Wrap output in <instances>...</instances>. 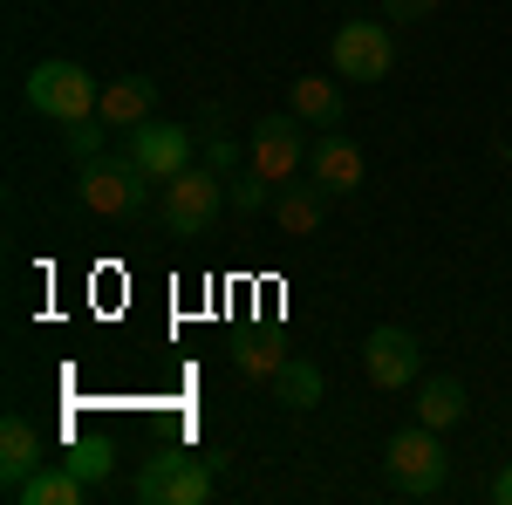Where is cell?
I'll return each mask as SVG.
<instances>
[{"label": "cell", "mask_w": 512, "mask_h": 505, "mask_svg": "<svg viewBox=\"0 0 512 505\" xmlns=\"http://www.w3.org/2000/svg\"><path fill=\"white\" fill-rule=\"evenodd\" d=\"M151 185H158V178H151L130 151H103V157L82 164L76 205H82V212H96V219H137V212L151 205Z\"/></svg>", "instance_id": "obj_1"}, {"label": "cell", "mask_w": 512, "mask_h": 505, "mask_svg": "<svg viewBox=\"0 0 512 505\" xmlns=\"http://www.w3.org/2000/svg\"><path fill=\"white\" fill-rule=\"evenodd\" d=\"M219 205H226V178H219L212 164H185L178 178L158 185V226L171 239H198L219 219Z\"/></svg>", "instance_id": "obj_2"}, {"label": "cell", "mask_w": 512, "mask_h": 505, "mask_svg": "<svg viewBox=\"0 0 512 505\" xmlns=\"http://www.w3.org/2000/svg\"><path fill=\"white\" fill-rule=\"evenodd\" d=\"M383 471H390V492H403V499H431V492H444L451 458H444V444H437L431 424H410V430H396L390 444H383Z\"/></svg>", "instance_id": "obj_3"}, {"label": "cell", "mask_w": 512, "mask_h": 505, "mask_svg": "<svg viewBox=\"0 0 512 505\" xmlns=\"http://www.w3.org/2000/svg\"><path fill=\"white\" fill-rule=\"evenodd\" d=\"M28 103L69 130V123L96 117L103 89H96V76H89L82 62H35V69H28Z\"/></svg>", "instance_id": "obj_4"}, {"label": "cell", "mask_w": 512, "mask_h": 505, "mask_svg": "<svg viewBox=\"0 0 512 505\" xmlns=\"http://www.w3.org/2000/svg\"><path fill=\"white\" fill-rule=\"evenodd\" d=\"M144 505H205L212 499V458H185V451H158L130 485Z\"/></svg>", "instance_id": "obj_5"}, {"label": "cell", "mask_w": 512, "mask_h": 505, "mask_svg": "<svg viewBox=\"0 0 512 505\" xmlns=\"http://www.w3.org/2000/svg\"><path fill=\"white\" fill-rule=\"evenodd\" d=\"M246 164H253L260 178L287 185V178H294V171L308 164V123L294 117V110H280V117H260L253 144H246Z\"/></svg>", "instance_id": "obj_6"}, {"label": "cell", "mask_w": 512, "mask_h": 505, "mask_svg": "<svg viewBox=\"0 0 512 505\" xmlns=\"http://www.w3.org/2000/svg\"><path fill=\"white\" fill-rule=\"evenodd\" d=\"M328 55H335V76H349V82H383L396 69V41L383 21H342Z\"/></svg>", "instance_id": "obj_7"}, {"label": "cell", "mask_w": 512, "mask_h": 505, "mask_svg": "<svg viewBox=\"0 0 512 505\" xmlns=\"http://www.w3.org/2000/svg\"><path fill=\"white\" fill-rule=\"evenodd\" d=\"M308 178H315L328 198H349L369 185V157L355 151V137H342V130H321L315 144H308Z\"/></svg>", "instance_id": "obj_8"}, {"label": "cell", "mask_w": 512, "mask_h": 505, "mask_svg": "<svg viewBox=\"0 0 512 505\" xmlns=\"http://www.w3.org/2000/svg\"><path fill=\"white\" fill-rule=\"evenodd\" d=\"M362 369H369V383H376V389H410V383H417V369H424V349H417L410 328H369V342H362Z\"/></svg>", "instance_id": "obj_9"}, {"label": "cell", "mask_w": 512, "mask_h": 505, "mask_svg": "<svg viewBox=\"0 0 512 505\" xmlns=\"http://www.w3.org/2000/svg\"><path fill=\"white\" fill-rule=\"evenodd\" d=\"M130 157L164 185V178H178V171L192 164V130H185V123H164V117L137 123V130H130Z\"/></svg>", "instance_id": "obj_10"}, {"label": "cell", "mask_w": 512, "mask_h": 505, "mask_svg": "<svg viewBox=\"0 0 512 505\" xmlns=\"http://www.w3.org/2000/svg\"><path fill=\"white\" fill-rule=\"evenodd\" d=\"M96 117L110 123V130H137V123H151V117H158V82H151V76H117L110 89H103Z\"/></svg>", "instance_id": "obj_11"}, {"label": "cell", "mask_w": 512, "mask_h": 505, "mask_svg": "<svg viewBox=\"0 0 512 505\" xmlns=\"http://www.w3.org/2000/svg\"><path fill=\"white\" fill-rule=\"evenodd\" d=\"M41 471V430L21 417V410H7V424H0V485L14 492V485H28Z\"/></svg>", "instance_id": "obj_12"}, {"label": "cell", "mask_w": 512, "mask_h": 505, "mask_svg": "<svg viewBox=\"0 0 512 505\" xmlns=\"http://www.w3.org/2000/svg\"><path fill=\"white\" fill-rule=\"evenodd\" d=\"M321 219H328V192H321L315 178H308V185H280L274 192V226L287 239H315Z\"/></svg>", "instance_id": "obj_13"}, {"label": "cell", "mask_w": 512, "mask_h": 505, "mask_svg": "<svg viewBox=\"0 0 512 505\" xmlns=\"http://www.w3.org/2000/svg\"><path fill=\"white\" fill-rule=\"evenodd\" d=\"M287 110H294L301 123H315V130H335V123H342V89H335L328 76H294Z\"/></svg>", "instance_id": "obj_14"}, {"label": "cell", "mask_w": 512, "mask_h": 505, "mask_svg": "<svg viewBox=\"0 0 512 505\" xmlns=\"http://www.w3.org/2000/svg\"><path fill=\"white\" fill-rule=\"evenodd\" d=\"M7 499H14V505H82V499H89V485H82L69 465H41L35 478H28V485H14Z\"/></svg>", "instance_id": "obj_15"}, {"label": "cell", "mask_w": 512, "mask_h": 505, "mask_svg": "<svg viewBox=\"0 0 512 505\" xmlns=\"http://www.w3.org/2000/svg\"><path fill=\"white\" fill-rule=\"evenodd\" d=\"M267 389H274L280 410H315V403H321V369L308 362V355H287V362H280V376Z\"/></svg>", "instance_id": "obj_16"}, {"label": "cell", "mask_w": 512, "mask_h": 505, "mask_svg": "<svg viewBox=\"0 0 512 505\" xmlns=\"http://www.w3.org/2000/svg\"><path fill=\"white\" fill-rule=\"evenodd\" d=\"M465 383L458 376H431V383L417 389V424H431V430H451L458 417H465Z\"/></svg>", "instance_id": "obj_17"}, {"label": "cell", "mask_w": 512, "mask_h": 505, "mask_svg": "<svg viewBox=\"0 0 512 505\" xmlns=\"http://www.w3.org/2000/svg\"><path fill=\"white\" fill-rule=\"evenodd\" d=\"M280 362H287V349H280V335H246L233 349V369L246 376V383H274Z\"/></svg>", "instance_id": "obj_18"}, {"label": "cell", "mask_w": 512, "mask_h": 505, "mask_svg": "<svg viewBox=\"0 0 512 505\" xmlns=\"http://www.w3.org/2000/svg\"><path fill=\"white\" fill-rule=\"evenodd\" d=\"M274 178H260V171H253V164H246V171H239V178H226V205H233V212H274Z\"/></svg>", "instance_id": "obj_19"}, {"label": "cell", "mask_w": 512, "mask_h": 505, "mask_svg": "<svg viewBox=\"0 0 512 505\" xmlns=\"http://www.w3.org/2000/svg\"><path fill=\"white\" fill-rule=\"evenodd\" d=\"M62 465L76 471L82 485H89V492H96V485H103V478H110V465H117V458H110V444H103V437H96V444H76V451H69V458H62Z\"/></svg>", "instance_id": "obj_20"}, {"label": "cell", "mask_w": 512, "mask_h": 505, "mask_svg": "<svg viewBox=\"0 0 512 505\" xmlns=\"http://www.w3.org/2000/svg\"><path fill=\"white\" fill-rule=\"evenodd\" d=\"M103 130H110L103 117H82V123H69V137H62V144H69V157H76V164L103 157Z\"/></svg>", "instance_id": "obj_21"}, {"label": "cell", "mask_w": 512, "mask_h": 505, "mask_svg": "<svg viewBox=\"0 0 512 505\" xmlns=\"http://www.w3.org/2000/svg\"><path fill=\"white\" fill-rule=\"evenodd\" d=\"M205 164H212L219 178H239V171H246V164H239V144H226V137H212V144H205Z\"/></svg>", "instance_id": "obj_22"}, {"label": "cell", "mask_w": 512, "mask_h": 505, "mask_svg": "<svg viewBox=\"0 0 512 505\" xmlns=\"http://www.w3.org/2000/svg\"><path fill=\"white\" fill-rule=\"evenodd\" d=\"M437 7H444V0H383V14H390V21H431Z\"/></svg>", "instance_id": "obj_23"}, {"label": "cell", "mask_w": 512, "mask_h": 505, "mask_svg": "<svg viewBox=\"0 0 512 505\" xmlns=\"http://www.w3.org/2000/svg\"><path fill=\"white\" fill-rule=\"evenodd\" d=\"M492 505H512V465L499 471V478H492Z\"/></svg>", "instance_id": "obj_24"}]
</instances>
